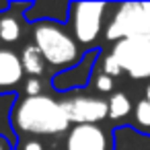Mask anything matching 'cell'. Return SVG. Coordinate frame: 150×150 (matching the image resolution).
I'll return each instance as SVG.
<instances>
[{"mask_svg":"<svg viewBox=\"0 0 150 150\" xmlns=\"http://www.w3.org/2000/svg\"><path fill=\"white\" fill-rule=\"evenodd\" d=\"M11 119L19 132L33 134V136L62 134L70 125L62 103H58L56 99H52L47 95L21 99L15 105Z\"/></svg>","mask_w":150,"mask_h":150,"instance_id":"6da1fadb","label":"cell"},{"mask_svg":"<svg viewBox=\"0 0 150 150\" xmlns=\"http://www.w3.org/2000/svg\"><path fill=\"white\" fill-rule=\"evenodd\" d=\"M33 39H35V47L41 52L43 60L56 68H62V70L74 68L84 58L74 35L56 21L35 23Z\"/></svg>","mask_w":150,"mask_h":150,"instance_id":"7a4b0ae2","label":"cell"},{"mask_svg":"<svg viewBox=\"0 0 150 150\" xmlns=\"http://www.w3.org/2000/svg\"><path fill=\"white\" fill-rule=\"evenodd\" d=\"M105 37L109 41L121 39H150V19L142 8V2H123L115 8Z\"/></svg>","mask_w":150,"mask_h":150,"instance_id":"3957f363","label":"cell"},{"mask_svg":"<svg viewBox=\"0 0 150 150\" xmlns=\"http://www.w3.org/2000/svg\"><path fill=\"white\" fill-rule=\"evenodd\" d=\"M107 4L103 2H72L68 8L72 35L80 45H91L97 41L103 29V15Z\"/></svg>","mask_w":150,"mask_h":150,"instance_id":"277c9868","label":"cell"},{"mask_svg":"<svg viewBox=\"0 0 150 150\" xmlns=\"http://www.w3.org/2000/svg\"><path fill=\"white\" fill-rule=\"evenodd\" d=\"M113 58L134 80H150V39H121L113 43Z\"/></svg>","mask_w":150,"mask_h":150,"instance_id":"5b68a950","label":"cell"},{"mask_svg":"<svg viewBox=\"0 0 150 150\" xmlns=\"http://www.w3.org/2000/svg\"><path fill=\"white\" fill-rule=\"evenodd\" d=\"M62 107L66 111V117L74 125H99L103 119L109 117V107L105 99L99 97H72L62 101Z\"/></svg>","mask_w":150,"mask_h":150,"instance_id":"8992f818","label":"cell"},{"mask_svg":"<svg viewBox=\"0 0 150 150\" xmlns=\"http://www.w3.org/2000/svg\"><path fill=\"white\" fill-rule=\"evenodd\" d=\"M66 150H115V136L101 125H74L66 136Z\"/></svg>","mask_w":150,"mask_h":150,"instance_id":"52a82bcc","label":"cell"},{"mask_svg":"<svg viewBox=\"0 0 150 150\" xmlns=\"http://www.w3.org/2000/svg\"><path fill=\"white\" fill-rule=\"evenodd\" d=\"M99 56H101L99 50H91L88 54H84V58L74 68H68V70L56 74L54 76V88H58V91H70V88H76V86L88 84L93 66H95V62H97Z\"/></svg>","mask_w":150,"mask_h":150,"instance_id":"ba28073f","label":"cell"},{"mask_svg":"<svg viewBox=\"0 0 150 150\" xmlns=\"http://www.w3.org/2000/svg\"><path fill=\"white\" fill-rule=\"evenodd\" d=\"M23 64L21 56H17L8 47H0V93L13 91L23 80Z\"/></svg>","mask_w":150,"mask_h":150,"instance_id":"9c48e42d","label":"cell"},{"mask_svg":"<svg viewBox=\"0 0 150 150\" xmlns=\"http://www.w3.org/2000/svg\"><path fill=\"white\" fill-rule=\"evenodd\" d=\"M115 150H150V136L140 134L134 125H121L113 132Z\"/></svg>","mask_w":150,"mask_h":150,"instance_id":"30bf717a","label":"cell"},{"mask_svg":"<svg viewBox=\"0 0 150 150\" xmlns=\"http://www.w3.org/2000/svg\"><path fill=\"white\" fill-rule=\"evenodd\" d=\"M21 64H23V70H25L29 76H39V74H43V70H45V60H43L41 52H39L35 45H25V47H23Z\"/></svg>","mask_w":150,"mask_h":150,"instance_id":"8fae6325","label":"cell"},{"mask_svg":"<svg viewBox=\"0 0 150 150\" xmlns=\"http://www.w3.org/2000/svg\"><path fill=\"white\" fill-rule=\"evenodd\" d=\"M107 107H109V119H113V121H119V119L127 117L134 111V105H132L129 97L125 93H121V91L119 93H113L109 97Z\"/></svg>","mask_w":150,"mask_h":150,"instance_id":"7c38bea8","label":"cell"},{"mask_svg":"<svg viewBox=\"0 0 150 150\" xmlns=\"http://www.w3.org/2000/svg\"><path fill=\"white\" fill-rule=\"evenodd\" d=\"M21 37V25L15 15L4 13L0 15V41L2 43H15Z\"/></svg>","mask_w":150,"mask_h":150,"instance_id":"4fadbf2b","label":"cell"},{"mask_svg":"<svg viewBox=\"0 0 150 150\" xmlns=\"http://www.w3.org/2000/svg\"><path fill=\"white\" fill-rule=\"evenodd\" d=\"M132 113H134V127L140 134L150 136V103L146 99H140Z\"/></svg>","mask_w":150,"mask_h":150,"instance_id":"5bb4252c","label":"cell"},{"mask_svg":"<svg viewBox=\"0 0 150 150\" xmlns=\"http://www.w3.org/2000/svg\"><path fill=\"white\" fill-rule=\"evenodd\" d=\"M101 72L103 74H107V76H111V78H115V76H119L121 74V66H119V62L113 58V54L109 52V54H105L103 58H101Z\"/></svg>","mask_w":150,"mask_h":150,"instance_id":"9a60e30c","label":"cell"},{"mask_svg":"<svg viewBox=\"0 0 150 150\" xmlns=\"http://www.w3.org/2000/svg\"><path fill=\"white\" fill-rule=\"evenodd\" d=\"M113 86H115V82H113L111 76H107V74H103V72H99V74L95 76V88H97L99 93H111Z\"/></svg>","mask_w":150,"mask_h":150,"instance_id":"2e32d148","label":"cell"},{"mask_svg":"<svg viewBox=\"0 0 150 150\" xmlns=\"http://www.w3.org/2000/svg\"><path fill=\"white\" fill-rule=\"evenodd\" d=\"M25 93H27V97H37V95H41V82H39L37 78H29V80L25 82Z\"/></svg>","mask_w":150,"mask_h":150,"instance_id":"e0dca14e","label":"cell"},{"mask_svg":"<svg viewBox=\"0 0 150 150\" xmlns=\"http://www.w3.org/2000/svg\"><path fill=\"white\" fill-rule=\"evenodd\" d=\"M25 150H43V146L39 142H27L25 144Z\"/></svg>","mask_w":150,"mask_h":150,"instance_id":"ac0fdd59","label":"cell"},{"mask_svg":"<svg viewBox=\"0 0 150 150\" xmlns=\"http://www.w3.org/2000/svg\"><path fill=\"white\" fill-rule=\"evenodd\" d=\"M0 150H13V148H11V142H8L4 136H0Z\"/></svg>","mask_w":150,"mask_h":150,"instance_id":"d6986e66","label":"cell"},{"mask_svg":"<svg viewBox=\"0 0 150 150\" xmlns=\"http://www.w3.org/2000/svg\"><path fill=\"white\" fill-rule=\"evenodd\" d=\"M144 99L150 103V82H148V84H146V88H144Z\"/></svg>","mask_w":150,"mask_h":150,"instance_id":"ffe728a7","label":"cell"},{"mask_svg":"<svg viewBox=\"0 0 150 150\" xmlns=\"http://www.w3.org/2000/svg\"><path fill=\"white\" fill-rule=\"evenodd\" d=\"M142 8H144V13H146L148 19H150V2H142Z\"/></svg>","mask_w":150,"mask_h":150,"instance_id":"44dd1931","label":"cell"}]
</instances>
